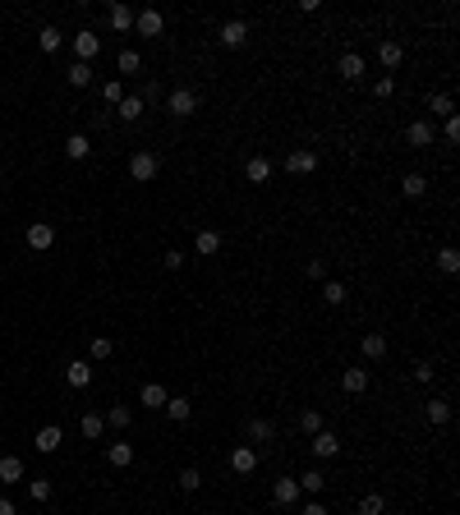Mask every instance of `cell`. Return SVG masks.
<instances>
[{
  "label": "cell",
  "instance_id": "6da1fadb",
  "mask_svg": "<svg viewBox=\"0 0 460 515\" xmlns=\"http://www.w3.org/2000/svg\"><path fill=\"white\" fill-rule=\"evenodd\" d=\"M74 55H78V60H83V65H92V60H97V55H101V37L92 33V28H83V33L74 37Z\"/></svg>",
  "mask_w": 460,
  "mask_h": 515
},
{
  "label": "cell",
  "instance_id": "7a4b0ae2",
  "mask_svg": "<svg viewBox=\"0 0 460 515\" xmlns=\"http://www.w3.org/2000/svg\"><path fill=\"white\" fill-rule=\"evenodd\" d=\"M166 110H171L175 120H185V115H194V110H198V97L189 88H175L171 97H166Z\"/></svg>",
  "mask_w": 460,
  "mask_h": 515
},
{
  "label": "cell",
  "instance_id": "3957f363",
  "mask_svg": "<svg viewBox=\"0 0 460 515\" xmlns=\"http://www.w3.org/2000/svg\"><path fill=\"white\" fill-rule=\"evenodd\" d=\"M161 28H166V19L157 10H138V14H134V33H138V37H161Z\"/></svg>",
  "mask_w": 460,
  "mask_h": 515
},
{
  "label": "cell",
  "instance_id": "277c9868",
  "mask_svg": "<svg viewBox=\"0 0 460 515\" xmlns=\"http://www.w3.org/2000/svg\"><path fill=\"white\" fill-rule=\"evenodd\" d=\"M129 175L138 180V184L157 180V157H152V152H134V157H129Z\"/></svg>",
  "mask_w": 460,
  "mask_h": 515
},
{
  "label": "cell",
  "instance_id": "5b68a950",
  "mask_svg": "<svg viewBox=\"0 0 460 515\" xmlns=\"http://www.w3.org/2000/svg\"><path fill=\"white\" fill-rule=\"evenodd\" d=\"M285 171H290V175H313V171H318V152H308V147L290 152L285 157Z\"/></svg>",
  "mask_w": 460,
  "mask_h": 515
},
{
  "label": "cell",
  "instance_id": "8992f818",
  "mask_svg": "<svg viewBox=\"0 0 460 515\" xmlns=\"http://www.w3.org/2000/svg\"><path fill=\"white\" fill-rule=\"evenodd\" d=\"M65 382L74 386V391H83V386L92 382V363H88V359H69V363H65Z\"/></svg>",
  "mask_w": 460,
  "mask_h": 515
},
{
  "label": "cell",
  "instance_id": "52a82bcc",
  "mask_svg": "<svg viewBox=\"0 0 460 515\" xmlns=\"http://www.w3.org/2000/svg\"><path fill=\"white\" fill-rule=\"evenodd\" d=\"M244 42H249V23H244V19L221 23V46H230V51H235V46H244Z\"/></svg>",
  "mask_w": 460,
  "mask_h": 515
},
{
  "label": "cell",
  "instance_id": "ba28073f",
  "mask_svg": "<svg viewBox=\"0 0 460 515\" xmlns=\"http://www.w3.org/2000/svg\"><path fill=\"white\" fill-rule=\"evenodd\" d=\"M308 447H313V456H318V460H331V456L340 451V437L322 428V433H313V442H308Z\"/></svg>",
  "mask_w": 460,
  "mask_h": 515
},
{
  "label": "cell",
  "instance_id": "9c48e42d",
  "mask_svg": "<svg viewBox=\"0 0 460 515\" xmlns=\"http://www.w3.org/2000/svg\"><path fill=\"white\" fill-rule=\"evenodd\" d=\"M60 442H65V428H55V423H46L42 433H37V442L33 447L42 451V456H55V451H60Z\"/></svg>",
  "mask_w": 460,
  "mask_h": 515
},
{
  "label": "cell",
  "instance_id": "30bf717a",
  "mask_svg": "<svg viewBox=\"0 0 460 515\" xmlns=\"http://www.w3.org/2000/svg\"><path fill=\"white\" fill-rule=\"evenodd\" d=\"M340 78H345V83H359V78H364V69H368V65H364V55L359 51H345V55H340Z\"/></svg>",
  "mask_w": 460,
  "mask_h": 515
},
{
  "label": "cell",
  "instance_id": "8fae6325",
  "mask_svg": "<svg viewBox=\"0 0 460 515\" xmlns=\"http://www.w3.org/2000/svg\"><path fill=\"white\" fill-rule=\"evenodd\" d=\"M55 244V231H51V221H33V226H28V249H51Z\"/></svg>",
  "mask_w": 460,
  "mask_h": 515
},
{
  "label": "cell",
  "instance_id": "7c38bea8",
  "mask_svg": "<svg viewBox=\"0 0 460 515\" xmlns=\"http://www.w3.org/2000/svg\"><path fill=\"white\" fill-rule=\"evenodd\" d=\"M166 400H171V391H166L161 382H148V386L138 391V405H143V409H166Z\"/></svg>",
  "mask_w": 460,
  "mask_h": 515
},
{
  "label": "cell",
  "instance_id": "4fadbf2b",
  "mask_svg": "<svg viewBox=\"0 0 460 515\" xmlns=\"http://www.w3.org/2000/svg\"><path fill=\"white\" fill-rule=\"evenodd\" d=\"M230 470H235V474H253V470H258V451H253V447H235V451H230Z\"/></svg>",
  "mask_w": 460,
  "mask_h": 515
},
{
  "label": "cell",
  "instance_id": "5bb4252c",
  "mask_svg": "<svg viewBox=\"0 0 460 515\" xmlns=\"http://www.w3.org/2000/svg\"><path fill=\"white\" fill-rule=\"evenodd\" d=\"M340 386L350 396H364L368 391V368H345V373H340Z\"/></svg>",
  "mask_w": 460,
  "mask_h": 515
},
{
  "label": "cell",
  "instance_id": "9a60e30c",
  "mask_svg": "<svg viewBox=\"0 0 460 515\" xmlns=\"http://www.w3.org/2000/svg\"><path fill=\"white\" fill-rule=\"evenodd\" d=\"M244 175H249L253 184H267V180H272V161H267V157H249V161H244Z\"/></svg>",
  "mask_w": 460,
  "mask_h": 515
},
{
  "label": "cell",
  "instance_id": "2e32d148",
  "mask_svg": "<svg viewBox=\"0 0 460 515\" xmlns=\"http://www.w3.org/2000/svg\"><path fill=\"white\" fill-rule=\"evenodd\" d=\"M359 350H364V359H373V363H378V359L387 354V336H382V331H368V336L359 340Z\"/></svg>",
  "mask_w": 460,
  "mask_h": 515
},
{
  "label": "cell",
  "instance_id": "e0dca14e",
  "mask_svg": "<svg viewBox=\"0 0 460 515\" xmlns=\"http://www.w3.org/2000/svg\"><path fill=\"white\" fill-rule=\"evenodd\" d=\"M405 138H410V147H433V124L428 120H415L405 129Z\"/></svg>",
  "mask_w": 460,
  "mask_h": 515
},
{
  "label": "cell",
  "instance_id": "ac0fdd59",
  "mask_svg": "<svg viewBox=\"0 0 460 515\" xmlns=\"http://www.w3.org/2000/svg\"><path fill=\"white\" fill-rule=\"evenodd\" d=\"M134 14L138 10H129V5H110V28L115 33H134Z\"/></svg>",
  "mask_w": 460,
  "mask_h": 515
},
{
  "label": "cell",
  "instance_id": "d6986e66",
  "mask_svg": "<svg viewBox=\"0 0 460 515\" xmlns=\"http://www.w3.org/2000/svg\"><path fill=\"white\" fill-rule=\"evenodd\" d=\"M88 152H92L88 133H69V138H65V157H69V161H83Z\"/></svg>",
  "mask_w": 460,
  "mask_h": 515
},
{
  "label": "cell",
  "instance_id": "ffe728a7",
  "mask_svg": "<svg viewBox=\"0 0 460 515\" xmlns=\"http://www.w3.org/2000/svg\"><path fill=\"white\" fill-rule=\"evenodd\" d=\"M378 60H382L387 69H401V60H405V46H401V42H382V46H378Z\"/></svg>",
  "mask_w": 460,
  "mask_h": 515
},
{
  "label": "cell",
  "instance_id": "44dd1931",
  "mask_svg": "<svg viewBox=\"0 0 460 515\" xmlns=\"http://www.w3.org/2000/svg\"><path fill=\"white\" fill-rule=\"evenodd\" d=\"M272 497H276L281 506H295V502H299V483H295V479H276Z\"/></svg>",
  "mask_w": 460,
  "mask_h": 515
},
{
  "label": "cell",
  "instance_id": "7402d4cb",
  "mask_svg": "<svg viewBox=\"0 0 460 515\" xmlns=\"http://www.w3.org/2000/svg\"><path fill=\"white\" fill-rule=\"evenodd\" d=\"M0 483H23V460L19 456H0Z\"/></svg>",
  "mask_w": 460,
  "mask_h": 515
},
{
  "label": "cell",
  "instance_id": "603a6c76",
  "mask_svg": "<svg viewBox=\"0 0 460 515\" xmlns=\"http://www.w3.org/2000/svg\"><path fill=\"white\" fill-rule=\"evenodd\" d=\"M166 414L175 419V423H185V419L194 414V400H189V396H171V400H166Z\"/></svg>",
  "mask_w": 460,
  "mask_h": 515
},
{
  "label": "cell",
  "instance_id": "cb8c5ba5",
  "mask_svg": "<svg viewBox=\"0 0 460 515\" xmlns=\"http://www.w3.org/2000/svg\"><path fill=\"white\" fill-rule=\"evenodd\" d=\"M106 460L115 465V470H124V465H134V447H129V442H110Z\"/></svg>",
  "mask_w": 460,
  "mask_h": 515
},
{
  "label": "cell",
  "instance_id": "d4e9b609",
  "mask_svg": "<svg viewBox=\"0 0 460 515\" xmlns=\"http://www.w3.org/2000/svg\"><path fill=\"white\" fill-rule=\"evenodd\" d=\"M401 194H405V198H424L428 194V180L419 175V171H410V175L401 180Z\"/></svg>",
  "mask_w": 460,
  "mask_h": 515
},
{
  "label": "cell",
  "instance_id": "484cf974",
  "mask_svg": "<svg viewBox=\"0 0 460 515\" xmlns=\"http://www.w3.org/2000/svg\"><path fill=\"white\" fill-rule=\"evenodd\" d=\"M60 42H65V37H60V28H51V23H46L42 33H37V46H42L46 55H55V51H60Z\"/></svg>",
  "mask_w": 460,
  "mask_h": 515
},
{
  "label": "cell",
  "instance_id": "4316f807",
  "mask_svg": "<svg viewBox=\"0 0 460 515\" xmlns=\"http://www.w3.org/2000/svg\"><path fill=\"white\" fill-rule=\"evenodd\" d=\"M101 423H106V419H101L97 409H88V414H83V423H78V433H83L88 442H97V437H101Z\"/></svg>",
  "mask_w": 460,
  "mask_h": 515
},
{
  "label": "cell",
  "instance_id": "83f0119b",
  "mask_svg": "<svg viewBox=\"0 0 460 515\" xmlns=\"http://www.w3.org/2000/svg\"><path fill=\"white\" fill-rule=\"evenodd\" d=\"M295 483H299V493H313V497H318V493H322V483H327V479H322V470H304Z\"/></svg>",
  "mask_w": 460,
  "mask_h": 515
},
{
  "label": "cell",
  "instance_id": "f1b7e54d",
  "mask_svg": "<svg viewBox=\"0 0 460 515\" xmlns=\"http://www.w3.org/2000/svg\"><path fill=\"white\" fill-rule=\"evenodd\" d=\"M194 249L203 253V258H212V253L221 249V235L217 231H198V240H194Z\"/></svg>",
  "mask_w": 460,
  "mask_h": 515
},
{
  "label": "cell",
  "instance_id": "f546056e",
  "mask_svg": "<svg viewBox=\"0 0 460 515\" xmlns=\"http://www.w3.org/2000/svg\"><path fill=\"white\" fill-rule=\"evenodd\" d=\"M428 110H433V115H442V120H447V115H456V106H451L447 92H428Z\"/></svg>",
  "mask_w": 460,
  "mask_h": 515
},
{
  "label": "cell",
  "instance_id": "4dcf8cb0",
  "mask_svg": "<svg viewBox=\"0 0 460 515\" xmlns=\"http://www.w3.org/2000/svg\"><path fill=\"white\" fill-rule=\"evenodd\" d=\"M249 437H253V442H272V437H276L272 419H249Z\"/></svg>",
  "mask_w": 460,
  "mask_h": 515
},
{
  "label": "cell",
  "instance_id": "1f68e13d",
  "mask_svg": "<svg viewBox=\"0 0 460 515\" xmlns=\"http://www.w3.org/2000/svg\"><path fill=\"white\" fill-rule=\"evenodd\" d=\"M424 414H428V423H433V428H442V423L451 419V405H447V400H428Z\"/></svg>",
  "mask_w": 460,
  "mask_h": 515
},
{
  "label": "cell",
  "instance_id": "d6a6232c",
  "mask_svg": "<svg viewBox=\"0 0 460 515\" xmlns=\"http://www.w3.org/2000/svg\"><path fill=\"white\" fill-rule=\"evenodd\" d=\"M143 110H148V106H143V97H124L120 106H115V115H120V120H138Z\"/></svg>",
  "mask_w": 460,
  "mask_h": 515
},
{
  "label": "cell",
  "instance_id": "836d02e7",
  "mask_svg": "<svg viewBox=\"0 0 460 515\" xmlns=\"http://www.w3.org/2000/svg\"><path fill=\"white\" fill-rule=\"evenodd\" d=\"M106 423H110V428H129V423H134V409H129V405H110V409H106Z\"/></svg>",
  "mask_w": 460,
  "mask_h": 515
},
{
  "label": "cell",
  "instance_id": "e575fe53",
  "mask_svg": "<svg viewBox=\"0 0 460 515\" xmlns=\"http://www.w3.org/2000/svg\"><path fill=\"white\" fill-rule=\"evenodd\" d=\"M69 83H74V88H88V83H92V65L74 60V65H69Z\"/></svg>",
  "mask_w": 460,
  "mask_h": 515
},
{
  "label": "cell",
  "instance_id": "d590c367",
  "mask_svg": "<svg viewBox=\"0 0 460 515\" xmlns=\"http://www.w3.org/2000/svg\"><path fill=\"white\" fill-rule=\"evenodd\" d=\"M322 299H327V304H345V299H350V290H345L340 281H322Z\"/></svg>",
  "mask_w": 460,
  "mask_h": 515
},
{
  "label": "cell",
  "instance_id": "8d00e7d4",
  "mask_svg": "<svg viewBox=\"0 0 460 515\" xmlns=\"http://www.w3.org/2000/svg\"><path fill=\"white\" fill-rule=\"evenodd\" d=\"M180 488H185V493H198V488H203V470L185 465V470H180Z\"/></svg>",
  "mask_w": 460,
  "mask_h": 515
},
{
  "label": "cell",
  "instance_id": "74e56055",
  "mask_svg": "<svg viewBox=\"0 0 460 515\" xmlns=\"http://www.w3.org/2000/svg\"><path fill=\"white\" fill-rule=\"evenodd\" d=\"M101 101H106V106H120V101H124L120 78H110V83H101Z\"/></svg>",
  "mask_w": 460,
  "mask_h": 515
},
{
  "label": "cell",
  "instance_id": "f35d334b",
  "mask_svg": "<svg viewBox=\"0 0 460 515\" xmlns=\"http://www.w3.org/2000/svg\"><path fill=\"white\" fill-rule=\"evenodd\" d=\"M299 428H304L308 437H313V433H322V414H318V409H304V414H299Z\"/></svg>",
  "mask_w": 460,
  "mask_h": 515
},
{
  "label": "cell",
  "instance_id": "ab89813d",
  "mask_svg": "<svg viewBox=\"0 0 460 515\" xmlns=\"http://www.w3.org/2000/svg\"><path fill=\"white\" fill-rule=\"evenodd\" d=\"M28 483V497H33V502H46V497H51V483L46 479H23Z\"/></svg>",
  "mask_w": 460,
  "mask_h": 515
},
{
  "label": "cell",
  "instance_id": "60d3db41",
  "mask_svg": "<svg viewBox=\"0 0 460 515\" xmlns=\"http://www.w3.org/2000/svg\"><path fill=\"white\" fill-rule=\"evenodd\" d=\"M115 65H120V74H138L143 60H138V51H120V60H115Z\"/></svg>",
  "mask_w": 460,
  "mask_h": 515
},
{
  "label": "cell",
  "instance_id": "b9f144b4",
  "mask_svg": "<svg viewBox=\"0 0 460 515\" xmlns=\"http://www.w3.org/2000/svg\"><path fill=\"white\" fill-rule=\"evenodd\" d=\"M438 267H442V272H460V253L451 249V244H447V249L438 253Z\"/></svg>",
  "mask_w": 460,
  "mask_h": 515
},
{
  "label": "cell",
  "instance_id": "7bdbcfd3",
  "mask_svg": "<svg viewBox=\"0 0 460 515\" xmlns=\"http://www.w3.org/2000/svg\"><path fill=\"white\" fill-rule=\"evenodd\" d=\"M382 511H387V502H382L378 493H368V497L359 502V515H382Z\"/></svg>",
  "mask_w": 460,
  "mask_h": 515
},
{
  "label": "cell",
  "instance_id": "ee69618b",
  "mask_svg": "<svg viewBox=\"0 0 460 515\" xmlns=\"http://www.w3.org/2000/svg\"><path fill=\"white\" fill-rule=\"evenodd\" d=\"M110 350H115V345H110V336H97V340L88 345V354H92V359H110Z\"/></svg>",
  "mask_w": 460,
  "mask_h": 515
},
{
  "label": "cell",
  "instance_id": "f6af8a7d",
  "mask_svg": "<svg viewBox=\"0 0 460 515\" xmlns=\"http://www.w3.org/2000/svg\"><path fill=\"white\" fill-rule=\"evenodd\" d=\"M391 92H396V78L391 74H382L378 83H373V97H391Z\"/></svg>",
  "mask_w": 460,
  "mask_h": 515
},
{
  "label": "cell",
  "instance_id": "bcb514c9",
  "mask_svg": "<svg viewBox=\"0 0 460 515\" xmlns=\"http://www.w3.org/2000/svg\"><path fill=\"white\" fill-rule=\"evenodd\" d=\"M161 267H166V272H180V267H185V253H180V249H171V253L161 258Z\"/></svg>",
  "mask_w": 460,
  "mask_h": 515
},
{
  "label": "cell",
  "instance_id": "7dc6e473",
  "mask_svg": "<svg viewBox=\"0 0 460 515\" xmlns=\"http://www.w3.org/2000/svg\"><path fill=\"white\" fill-rule=\"evenodd\" d=\"M308 276H313V281H322V276H327V258H308V267H304Z\"/></svg>",
  "mask_w": 460,
  "mask_h": 515
},
{
  "label": "cell",
  "instance_id": "c3c4849f",
  "mask_svg": "<svg viewBox=\"0 0 460 515\" xmlns=\"http://www.w3.org/2000/svg\"><path fill=\"white\" fill-rule=\"evenodd\" d=\"M442 133H447V143H460V120H456V115H447V124H442Z\"/></svg>",
  "mask_w": 460,
  "mask_h": 515
},
{
  "label": "cell",
  "instance_id": "681fc988",
  "mask_svg": "<svg viewBox=\"0 0 460 515\" xmlns=\"http://www.w3.org/2000/svg\"><path fill=\"white\" fill-rule=\"evenodd\" d=\"M415 382H433V363H428V359L415 363Z\"/></svg>",
  "mask_w": 460,
  "mask_h": 515
},
{
  "label": "cell",
  "instance_id": "f907efd6",
  "mask_svg": "<svg viewBox=\"0 0 460 515\" xmlns=\"http://www.w3.org/2000/svg\"><path fill=\"white\" fill-rule=\"evenodd\" d=\"M299 515H331V511H327V506H322V502H308V506H304V511H299Z\"/></svg>",
  "mask_w": 460,
  "mask_h": 515
},
{
  "label": "cell",
  "instance_id": "816d5d0a",
  "mask_svg": "<svg viewBox=\"0 0 460 515\" xmlns=\"http://www.w3.org/2000/svg\"><path fill=\"white\" fill-rule=\"evenodd\" d=\"M0 515H19V511H14V502H10V497H0Z\"/></svg>",
  "mask_w": 460,
  "mask_h": 515
}]
</instances>
